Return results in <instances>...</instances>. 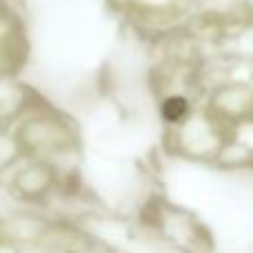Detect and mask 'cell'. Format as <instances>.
<instances>
[{
    "label": "cell",
    "instance_id": "obj_1",
    "mask_svg": "<svg viewBox=\"0 0 253 253\" xmlns=\"http://www.w3.org/2000/svg\"><path fill=\"white\" fill-rule=\"evenodd\" d=\"M187 114H189V102L180 96L167 98L165 105H162V116H165V120H169V123H180Z\"/></svg>",
    "mask_w": 253,
    "mask_h": 253
}]
</instances>
